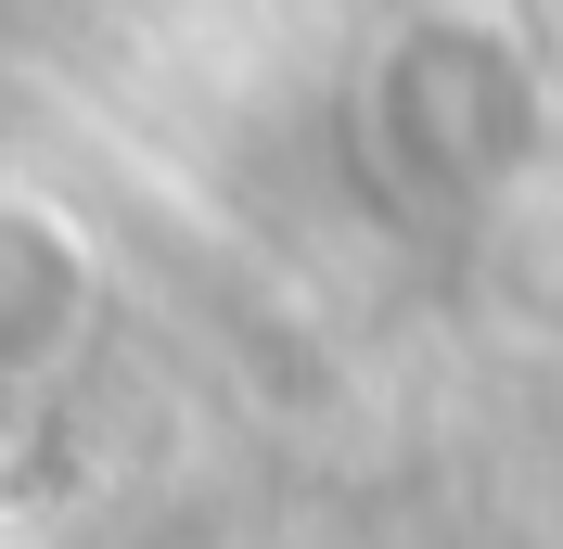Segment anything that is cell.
Wrapping results in <instances>:
<instances>
[{
	"mask_svg": "<svg viewBox=\"0 0 563 549\" xmlns=\"http://www.w3.org/2000/svg\"><path fill=\"white\" fill-rule=\"evenodd\" d=\"M65 320H77V243L38 205H0V371L52 358Z\"/></svg>",
	"mask_w": 563,
	"mask_h": 549,
	"instance_id": "obj_1",
	"label": "cell"
}]
</instances>
